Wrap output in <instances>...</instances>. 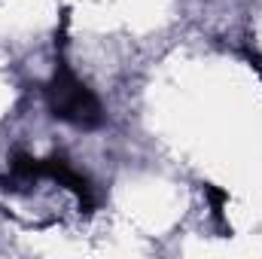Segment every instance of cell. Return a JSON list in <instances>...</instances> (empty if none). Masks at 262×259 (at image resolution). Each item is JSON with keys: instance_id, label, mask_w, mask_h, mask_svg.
I'll return each instance as SVG.
<instances>
[{"instance_id": "obj_1", "label": "cell", "mask_w": 262, "mask_h": 259, "mask_svg": "<svg viewBox=\"0 0 262 259\" xmlns=\"http://www.w3.org/2000/svg\"><path fill=\"white\" fill-rule=\"evenodd\" d=\"M49 98V110L55 119H64L76 128H98L104 122V110L98 95L67 67V61H58L55 76L46 89Z\"/></svg>"}]
</instances>
